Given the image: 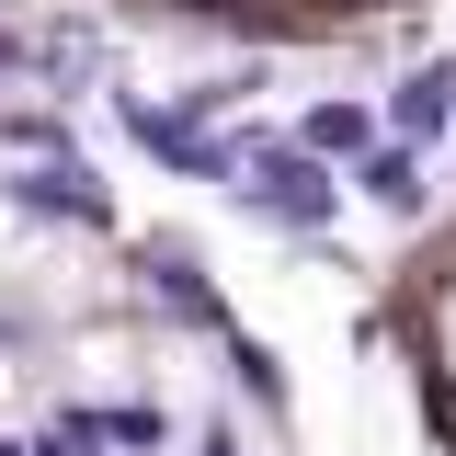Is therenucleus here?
Returning a JSON list of instances; mask_svg holds the SVG:
<instances>
[{
  "label": "nucleus",
  "mask_w": 456,
  "mask_h": 456,
  "mask_svg": "<svg viewBox=\"0 0 456 456\" xmlns=\"http://www.w3.org/2000/svg\"><path fill=\"white\" fill-rule=\"evenodd\" d=\"M377 331H388V354H399L422 456H456V206L388 263V285H377Z\"/></svg>",
  "instance_id": "nucleus-1"
},
{
  "label": "nucleus",
  "mask_w": 456,
  "mask_h": 456,
  "mask_svg": "<svg viewBox=\"0 0 456 456\" xmlns=\"http://www.w3.org/2000/svg\"><path fill=\"white\" fill-rule=\"evenodd\" d=\"M126 23H171V35H217V46H365L411 23L422 0H92Z\"/></svg>",
  "instance_id": "nucleus-2"
}]
</instances>
